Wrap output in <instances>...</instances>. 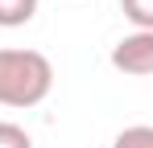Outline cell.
<instances>
[{
  "mask_svg": "<svg viewBox=\"0 0 153 148\" xmlns=\"http://www.w3.org/2000/svg\"><path fill=\"white\" fill-rule=\"evenodd\" d=\"M54 91V66L42 49H0V107H37Z\"/></svg>",
  "mask_w": 153,
  "mask_h": 148,
  "instance_id": "1",
  "label": "cell"
},
{
  "mask_svg": "<svg viewBox=\"0 0 153 148\" xmlns=\"http://www.w3.org/2000/svg\"><path fill=\"white\" fill-rule=\"evenodd\" d=\"M112 66L128 78H149L153 74V33L132 29L112 45Z\"/></svg>",
  "mask_w": 153,
  "mask_h": 148,
  "instance_id": "2",
  "label": "cell"
},
{
  "mask_svg": "<svg viewBox=\"0 0 153 148\" xmlns=\"http://www.w3.org/2000/svg\"><path fill=\"white\" fill-rule=\"evenodd\" d=\"M37 17V0H0V29H17Z\"/></svg>",
  "mask_w": 153,
  "mask_h": 148,
  "instance_id": "3",
  "label": "cell"
},
{
  "mask_svg": "<svg viewBox=\"0 0 153 148\" xmlns=\"http://www.w3.org/2000/svg\"><path fill=\"white\" fill-rule=\"evenodd\" d=\"M112 148H153V123H132V127H124V132L112 140Z\"/></svg>",
  "mask_w": 153,
  "mask_h": 148,
  "instance_id": "4",
  "label": "cell"
},
{
  "mask_svg": "<svg viewBox=\"0 0 153 148\" xmlns=\"http://www.w3.org/2000/svg\"><path fill=\"white\" fill-rule=\"evenodd\" d=\"M120 12H124L137 29L153 33V0H120Z\"/></svg>",
  "mask_w": 153,
  "mask_h": 148,
  "instance_id": "5",
  "label": "cell"
},
{
  "mask_svg": "<svg viewBox=\"0 0 153 148\" xmlns=\"http://www.w3.org/2000/svg\"><path fill=\"white\" fill-rule=\"evenodd\" d=\"M0 148H33V140H29V132L21 123L0 119Z\"/></svg>",
  "mask_w": 153,
  "mask_h": 148,
  "instance_id": "6",
  "label": "cell"
}]
</instances>
